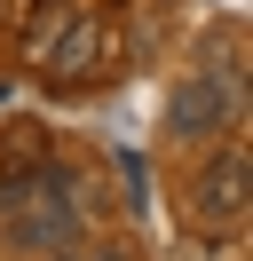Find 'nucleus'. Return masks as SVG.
I'll return each mask as SVG.
<instances>
[{
    "label": "nucleus",
    "mask_w": 253,
    "mask_h": 261,
    "mask_svg": "<svg viewBox=\"0 0 253 261\" xmlns=\"http://www.w3.org/2000/svg\"><path fill=\"white\" fill-rule=\"evenodd\" d=\"M79 214H87V198H79L71 166H32V174L0 182V229H8V245L32 253V261L79 245Z\"/></svg>",
    "instance_id": "obj_1"
},
{
    "label": "nucleus",
    "mask_w": 253,
    "mask_h": 261,
    "mask_svg": "<svg viewBox=\"0 0 253 261\" xmlns=\"http://www.w3.org/2000/svg\"><path fill=\"white\" fill-rule=\"evenodd\" d=\"M245 127V80L237 71H198V80L174 87L166 103V135L174 143H221V135Z\"/></svg>",
    "instance_id": "obj_2"
},
{
    "label": "nucleus",
    "mask_w": 253,
    "mask_h": 261,
    "mask_svg": "<svg viewBox=\"0 0 253 261\" xmlns=\"http://www.w3.org/2000/svg\"><path fill=\"white\" fill-rule=\"evenodd\" d=\"M245 190H253V159H245V143L237 135H221V150L198 166V182H190V222L198 229H237L245 222Z\"/></svg>",
    "instance_id": "obj_3"
},
{
    "label": "nucleus",
    "mask_w": 253,
    "mask_h": 261,
    "mask_svg": "<svg viewBox=\"0 0 253 261\" xmlns=\"http://www.w3.org/2000/svg\"><path fill=\"white\" fill-rule=\"evenodd\" d=\"M103 64H111V32L79 8V16L63 24V40L47 48V71H56V80H103Z\"/></svg>",
    "instance_id": "obj_4"
},
{
    "label": "nucleus",
    "mask_w": 253,
    "mask_h": 261,
    "mask_svg": "<svg viewBox=\"0 0 253 261\" xmlns=\"http://www.w3.org/2000/svg\"><path fill=\"white\" fill-rule=\"evenodd\" d=\"M71 16H79L71 0H40V8H32V24H24V56H32V64H47V48L63 40V24H71Z\"/></svg>",
    "instance_id": "obj_5"
},
{
    "label": "nucleus",
    "mask_w": 253,
    "mask_h": 261,
    "mask_svg": "<svg viewBox=\"0 0 253 261\" xmlns=\"http://www.w3.org/2000/svg\"><path fill=\"white\" fill-rule=\"evenodd\" d=\"M95 261H127V245H95Z\"/></svg>",
    "instance_id": "obj_6"
},
{
    "label": "nucleus",
    "mask_w": 253,
    "mask_h": 261,
    "mask_svg": "<svg viewBox=\"0 0 253 261\" xmlns=\"http://www.w3.org/2000/svg\"><path fill=\"white\" fill-rule=\"evenodd\" d=\"M40 261H79V245H63V253H40Z\"/></svg>",
    "instance_id": "obj_7"
}]
</instances>
